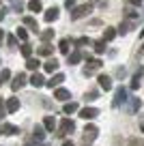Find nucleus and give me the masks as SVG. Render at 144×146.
Instances as JSON below:
<instances>
[{
	"mask_svg": "<svg viewBox=\"0 0 144 146\" xmlns=\"http://www.w3.org/2000/svg\"><path fill=\"white\" fill-rule=\"evenodd\" d=\"M90 11H93V5H90V2H86V5H80V7H75V9H71V22H75V19H82L84 15H88Z\"/></svg>",
	"mask_w": 144,
	"mask_h": 146,
	"instance_id": "f257e3e1",
	"label": "nucleus"
},
{
	"mask_svg": "<svg viewBox=\"0 0 144 146\" xmlns=\"http://www.w3.org/2000/svg\"><path fill=\"white\" fill-rule=\"evenodd\" d=\"M71 131H75V123L71 118H63L58 127V135H65V133H71Z\"/></svg>",
	"mask_w": 144,
	"mask_h": 146,
	"instance_id": "f03ea898",
	"label": "nucleus"
},
{
	"mask_svg": "<svg viewBox=\"0 0 144 146\" xmlns=\"http://www.w3.org/2000/svg\"><path fill=\"white\" fill-rule=\"evenodd\" d=\"M125 101H127V90H125L123 86H118V88H116V95H114L112 105H114V108H118V105H121V103H125Z\"/></svg>",
	"mask_w": 144,
	"mask_h": 146,
	"instance_id": "7ed1b4c3",
	"label": "nucleus"
},
{
	"mask_svg": "<svg viewBox=\"0 0 144 146\" xmlns=\"http://www.w3.org/2000/svg\"><path fill=\"white\" fill-rule=\"evenodd\" d=\"M80 116L84 120H93V118H97V116H99V110L97 108H82L80 110Z\"/></svg>",
	"mask_w": 144,
	"mask_h": 146,
	"instance_id": "20e7f679",
	"label": "nucleus"
},
{
	"mask_svg": "<svg viewBox=\"0 0 144 146\" xmlns=\"http://www.w3.org/2000/svg\"><path fill=\"white\" fill-rule=\"evenodd\" d=\"M97 133H99V129L95 127V125H86V129H84V140H86V142H93L95 137H97Z\"/></svg>",
	"mask_w": 144,
	"mask_h": 146,
	"instance_id": "39448f33",
	"label": "nucleus"
},
{
	"mask_svg": "<svg viewBox=\"0 0 144 146\" xmlns=\"http://www.w3.org/2000/svg\"><path fill=\"white\" fill-rule=\"evenodd\" d=\"M63 82H65V75H63V73H56L52 80H47V82H45V86H47V88H58Z\"/></svg>",
	"mask_w": 144,
	"mask_h": 146,
	"instance_id": "423d86ee",
	"label": "nucleus"
},
{
	"mask_svg": "<svg viewBox=\"0 0 144 146\" xmlns=\"http://www.w3.org/2000/svg\"><path fill=\"white\" fill-rule=\"evenodd\" d=\"M24 84H26V75H24V73H17L13 78V82H11V88H13V90H19Z\"/></svg>",
	"mask_w": 144,
	"mask_h": 146,
	"instance_id": "0eeeda50",
	"label": "nucleus"
},
{
	"mask_svg": "<svg viewBox=\"0 0 144 146\" xmlns=\"http://www.w3.org/2000/svg\"><path fill=\"white\" fill-rule=\"evenodd\" d=\"M54 99H58V101H69V99H71V92H69L67 88H56V90H54Z\"/></svg>",
	"mask_w": 144,
	"mask_h": 146,
	"instance_id": "6e6552de",
	"label": "nucleus"
},
{
	"mask_svg": "<svg viewBox=\"0 0 144 146\" xmlns=\"http://www.w3.org/2000/svg\"><path fill=\"white\" fill-rule=\"evenodd\" d=\"M99 86L103 88V90H112V78L105 75V73H101L99 75Z\"/></svg>",
	"mask_w": 144,
	"mask_h": 146,
	"instance_id": "1a4fd4ad",
	"label": "nucleus"
},
{
	"mask_svg": "<svg viewBox=\"0 0 144 146\" xmlns=\"http://www.w3.org/2000/svg\"><path fill=\"white\" fill-rule=\"evenodd\" d=\"M17 110H19V99H15V97L7 99V112H9V114H13V112H17Z\"/></svg>",
	"mask_w": 144,
	"mask_h": 146,
	"instance_id": "9d476101",
	"label": "nucleus"
},
{
	"mask_svg": "<svg viewBox=\"0 0 144 146\" xmlns=\"http://www.w3.org/2000/svg\"><path fill=\"white\" fill-rule=\"evenodd\" d=\"M0 131L7 133V135H15V133H19V129L15 127V125H11V123H5L2 127H0Z\"/></svg>",
	"mask_w": 144,
	"mask_h": 146,
	"instance_id": "9b49d317",
	"label": "nucleus"
},
{
	"mask_svg": "<svg viewBox=\"0 0 144 146\" xmlns=\"http://www.w3.org/2000/svg\"><path fill=\"white\" fill-rule=\"evenodd\" d=\"M58 67H60V64H58V60H56V58H50V60H47V62L43 64V69H45V71H47V73H54V71H56V69H58Z\"/></svg>",
	"mask_w": 144,
	"mask_h": 146,
	"instance_id": "f8f14e48",
	"label": "nucleus"
},
{
	"mask_svg": "<svg viewBox=\"0 0 144 146\" xmlns=\"http://www.w3.org/2000/svg\"><path fill=\"white\" fill-rule=\"evenodd\" d=\"M32 135H35V140H37V142H43V140H45V127L37 125L35 131H32Z\"/></svg>",
	"mask_w": 144,
	"mask_h": 146,
	"instance_id": "ddd939ff",
	"label": "nucleus"
},
{
	"mask_svg": "<svg viewBox=\"0 0 144 146\" xmlns=\"http://www.w3.org/2000/svg\"><path fill=\"white\" fill-rule=\"evenodd\" d=\"M30 84H32L35 88H41V86L45 84V80H43V75H41V73H35V75L30 78Z\"/></svg>",
	"mask_w": 144,
	"mask_h": 146,
	"instance_id": "4468645a",
	"label": "nucleus"
},
{
	"mask_svg": "<svg viewBox=\"0 0 144 146\" xmlns=\"http://www.w3.org/2000/svg\"><path fill=\"white\" fill-rule=\"evenodd\" d=\"M43 17H45V22H54V19L58 17V9H56V7L47 9V11H45V15H43Z\"/></svg>",
	"mask_w": 144,
	"mask_h": 146,
	"instance_id": "2eb2a0df",
	"label": "nucleus"
},
{
	"mask_svg": "<svg viewBox=\"0 0 144 146\" xmlns=\"http://www.w3.org/2000/svg\"><path fill=\"white\" fill-rule=\"evenodd\" d=\"M63 112H65V114H73V112H80V105L73 103V101H71V103H65Z\"/></svg>",
	"mask_w": 144,
	"mask_h": 146,
	"instance_id": "dca6fc26",
	"label": "nucleus"
},
{
	"mask_svg": "<svg viewBox=\"0 0 144 146\" xmlns=\"http://www.w3.org/2000/svg\"><path fill=\"white\" fill-rule=\"evenodd\" d=\"M80 60H82V52H80V50H75L73 54H69V60H67V62H69V64H77Z\"/></svg>",
	"mask_w": 144,
	"mask_h": 146,
	"instance_id": "f3484780",
	"label": "nucleus"
},
{
	"mask_svg": "<svg viewBox=\"0 0 144 146\" xmlns=\"http://www.w3.org/2000/svg\"><path fill=\"white\" fill-rule=\"evenodd\" d=\"M43 127L47 129V131H54V127H56V120H54V116H45V120H43Z\"/></svg>",
	"mask_w": 144,
	"mask_h": 146,
	"instance_id": "a211bd4d",
	"label": "nucleus"
},
{
	"mask_svg": "<svg viewBox=\"0 0 144 146\" xmlns=\"http://www.w3.org/2000/svg\"><path fill=\"white\" fill-rule=\"evenodd\" d=\"M140 80H142V69H140V71L133 75V80H131V90H138L140 88Z\"/></svg>",
	"mask_w": 144,
	"mask_h": 146,
	"instance_id": "6ab92c4d",
	"label": "nucleus"
},
{
	"mask_svg": "<svg viewBox=\"0 0 144 146\" xmlns=\"http://www.w3.org/2000/svg\"><path fill=\"white\" fill-rule=\"evenodd\" d=\"M114 36H116V28H105V30H103V41L105 43L112 41Z\"/></svg>",
	"mask_w": 144,
	"mask_h": 146,
	"instance_id": "aec40b11",
	"label": "nucleus"
},
{
	"mask_svg": "<svg viewBox=\"0 0 144 146\" xmlns=\"http://www.w3.org/2000/svg\"><path fill=\"white\" fill-rule=\"evenodd\" d=\"M37 54H39V56H50L52 54V45H50V43H43V45L37 50Z\"/></svg>",
	"mask_w": 144,
	"mask_h": 146,
	"instance_id": "412c9836",
	"label": "nucleus"
},
{
	"mask_svg": "<svg viewBox=\"0 0 144 146\" xmlns=\"http://www.w3.org/2000/svg\"><path fill=\"white\" fill-rule=\"evenodd\" d=\"M24 26H28V28H30V30H39V26H37V19L35 17H24Z\"/></svg>",
	"mask_w": 144,
	"mask_h": 146,
	"instance_id": "4be33fe9",
	"label": "nucleus"
},
{
	"mask_svg": "<svg viewBox=\"0 0 144 146\" xmlns=\"http://www.w3.org/2000/svg\"><path fill=\"white\" fill-rule=\"evenodd\" d=\"M26 67L30 69V71H37V69L41 67V62H39V58H28L26 60Z\"/></svg>",
	"mask_w": 144,
	"mask_h": 146,
	"instance_id": "5701e85b",
	"label": "nucleus"
},
{
	"mask_svg": "<svg viewBox=\"0 0 144 146\" xmlns=\"http://www.w3.org/2000/svg\"><path fill=\"white\" fill-rule=\"evenodd\" d=\"M28 9H30L32 13H39V11L43 9V7H41V2H39V0H30V2H28Z\"/></svg>",
	"mask_w": 144,
	"mask_h": 146,
	"instance_id": "b1692460",
	"label": "nucleus"
},
{
	"mask_svg": "<svg viewBox=\"0 0 144 146\" xmlns=\"http://www.w3.org/2000/svg\"><path fill=\"white\" fill-rule=\"evenodd\" d=\"M93 47H95V52H97V54H103V52H105V41H103V39H101V41H95Z\"/></svg>",
	"mask_w": 144,
	"mask_h": 146,
	"instance_id": "393cba45",
	"label": "nucleus"
},
{
	"mask_svg": "<svg viewBox=\"0 0 144 146\" xmlns=\"http://www.w3.org/2000/svg\"><path fill=\"white\" fill-rule=\"evenodd\" d=\"M52 36H54V30H52V28H47V30H43L41 32V39H43V43H47L52 39Z\"/></svg>",
	"mask_w": 144,
	"mask_h": 146,
	"instance_id": "a878e982",
	"label": "nucleus"
},
{
	"mask_svg": "<svg viewBox=\"0 0 144 146\" xmlns=\"http://www.w3.org/2000/svg\"><path fill=\"white\" fill-rule=\"evenodd\" d=\"M15 35H17V39H19V41H24V43L28 41V32L24 30V28H17V30H15Z\"/></svg>",
	"mask_w": 144,
	"mask_h": 146,
	"instance_id": "bb28decb",
	"label": "nucleus"
},
{
	"mask_svg": "<svg viewBox=\"0 0 144 146\" xmlns=\"http://www.w3.org/2000/svg\"><path fill=\"white\" fill-rule=\"evenodd\" d=\"M58 50L63 52V54H69V39H63V41L58 43Z\"/></svg>",
	"mask_w": 144,
	"mask_h": 146,
	"instance_id": "cd10ccee",
	"label": "nucleus"
},
{
	"mask_svg": "<svg viewBox=\"0 0 144 146\" xmlns=\"http://www.w3.org/2000/svg\"><path fill=\"white\" fill-rule=\"evenodd\" d=\"M22 54L26 56V60H28V58H32V56H30V54H32V47L28 45V43H24V45H22Z\"/></svg>",
	"mask_w": 144,
	"mask_h": 146,
	"instance_id": "c85d7f7f",
	"label": "nucleus"
},
{
	"mask_svg": "<svg viewBox=\"0 0 144 146\" xmlns=\"http://www.w3.org/2000/svg\"><path fill=\"white\" fill-rule=\"evenodd\" d=\"M138 110H140V99H131V105H129V112H133V114H135V112H138Z\"/></svg>",
	"mask_w": 144,
	"mask_h": 146,
	"instance_id": "c756f323",
	"label": "nucleus"
},
{
	"mask_svg": "<svg viewBox=\"0 0 144 146\" xmlns=\"http://www.w3.org/2000/svg\"><path fill=\"white\" fill-rule=\"evenodd\" d=\"M9 78H11V71L9 69H2V71H0V82H7Z\"/></svg>",
	"mask_w": 144,
	"mask_h": 146,
	"instance_id": "7c9ffc66",
	"label": "nucleus"
},
{
	"mask_svg": "<svg viewBox=\"0 0 144 146\" xmlns=\"http://www.w3.org/2000/svg\"><path fill=\"white\" fill-rule=\"evenodd\" d=\"M131 26H133L131 22H123V24H121V30H118V32H123V35H125V32L131 30Z\"/></svg>",
	"mask_w": 144,
	"mask_h": 146,
	"instance_id": "2f4dec72",
	"label": "nucleus"
},
{
	"mask_svg": "<svg viewBox=\"0 0 144 146\" xmlns=\"http://www.w3.org/2000/svg\"><path fill=\"white\" fill-rule=\"evenodd\" d=\"M129 146H144V140H140V137H131Z\"/></svg>",
	"mask_w": 144,
	"mask_h": 146,
	"instance_id": "473e14b6",
	"label": "nucleus"
},
{
	"mask_svg": "<svg viewBox=\"0 0 144 146\" xmlns=\"http://www.w3.org/2000/svg\"><path fill=\"white\" fill-rule=\"evenodd\" d=\"M97 97H99L97 90H88V92H86V101H93V99H97Z\"/></svg>",
	"mask_w": 144,
	"mask_h": 146,
	"instance_id": "72a5a7b5",
	"label": "nucleus"
},
{
	"mask_svg": "<svg viewBox=\"0 0 144 146\" xmlns=\"http://www.w3.org/2000/svg\"><path fill=\"white\" fill-rule=\"evenodd\" d=\"M75 45H86V43H88V36H80V39H75Z\"/></svg>",
	"mask_w": 144,
	"mask_h": 146,
	"instance_id": "f704fd0d",
	"label": "nucleus"
},
{
	"mask_svg": "<svg viewBox=\"0 0 144 146\" xmlns=\"http://www.w3.org/2000/svg\"><path fill=\"white\" fill-rule=\"evenodd\" d=\"M7 112V103H5V99L0 97V118H2V114Z\"/></svg>",
	"mask_w": 144,
	"mask_h": 146,
	"instance_id": "c9c22d12",
	"label": "nucleus"
},
{
	"mask_svg": "<svg viewBox=\"0 0 144 146\" xmlns=\"http://www.w3.org/2000/svg\"><path fill=\"white\" fill-rule=\"evenodd\" d=\"M93 5H97V7H108V0H90Z\"/></svg>",
	"mask_w": 144,
	"mask_h": 146,
	"instance_id": "e433bc0d",
	"label": "nucleus"
},
{
	"mask_svg": "<svg viewBox=\"0 0 144 146\" xmlns=\"http://www.w3.org/2000/svg\"><path fill=\"white\" fill-rule=\"evenodd\" d=\"M7 43H9V47H15L17 41H15V36H7Z\"/></svg>",
	"mask_w": 144,
	"mask_h": 146,
	"instance_id": "4c0bfd02",
	"label": "nucleus"
},
{
	"mask_svg": "<svg viewBox=\"0 0 144 146\" xmlns=\"http://www.w3.org/2000/svg\"><path fill=\"white\" fill-rule=\"evenodd\" d=\"M9 13V9H7V7H2V9H0V22H2V19H5V15Z\"/></svg>",
	"mask_w": 144,
	"mask_h": 146,
	"instance_id": "58836bf2",
	"label": "nucleus"
},
{
	"mask_svg": "<svg viewBox=\"0 0 144 146\" xmlns=\"http://www.w3.org/2000/svg\"><path fill=\"white\" fill-rule=\"evenodd\" d=\"M73 5H75V0H65V7H67V9H71Z\"/></svg>",
	"mask_w": 144,
	"mask_h": 146,
	"instance_id": "ea45409f",
	"label": "nucleus"
},
{
	"mask_svg": "<svg viewBox=\"0 0 144 146\" xmlns=\"http://www.w3.org/2000/svg\"><path fill=\"white\" fill-rule=\"evenodd\" d=\"M127 2H129V5H133V7H140V5H142V0H127Z\"/></svg>",
	"mask_w": 144,
	"mask_h": 146,
	"instance_id": "a19ab883",
	"label": "nucleus"
},
{
	"mask_svg": "<svg viewBox=\"0 0 144 146\" xmlns=\"http://www.w3.org/2000/svg\"><path fill=\"white\" fill-rule=\"evenodd\" d=\"M2 39H5V30L0 28V45H2Z\"/></svg>",
	"mask_w": 144,
	"mask_h": 146,
	"instance_id": "79ce46f5",
	"label": "nucleus"
},
{
	"mask_svg": "<svg viewBox=\"0 0 144 146\" xmlns=\"http://www.w3.org/2000/svg\"><path fill=\"white\" fill-rule=\"evenodd\" d=\"M63 146H75V144H73L71 140H67V142H63Z\"/></svg>",
	"mask_w": 144,
	"mask_h": 146,
	"instance_id": "37998d69",
	"label": "nucleus"
},
{
	"mask_svg": "<svg viewBox=\"0 0 144 146\" xmlns=\"http://www.w3.org/2000/svg\"><path fill=\"white\" fill-rule=\"evenodd\" d=\"M140 54H144V45H142V47H140Z\"/></svg>",
	"mask_w": 144,
	"mask_h": 146,
	"instance_id": "c03bdc74",
	"label": "nucleus"
},
{
	"mask_svg": "<svg viewBox=\"0 0 144 146\" xmlns=\"http://www.w3.org/2000/svg\"><path fill=\"white\" fill-rule=\"evenodd\" d=\"M140 36H144V28H142V30H140Z\"/></svg>",
	"mask_w": 144,
	"mask_h": 146,
	"instance_id": "a18cd8bd",
	"label": "nucleus"
}]
</instances>
